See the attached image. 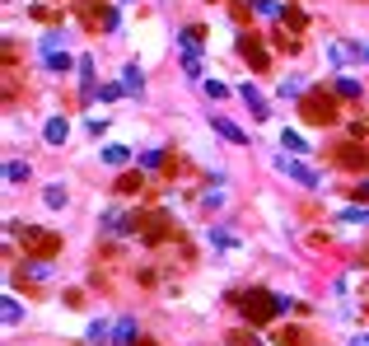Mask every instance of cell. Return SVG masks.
Instances as JSON below:
<instances>
[{
  "label": "cell",
  "mask_w": 369,
  "mask_h": 346,
  "mask_svg": "<svg viewBox=\"0 0 369 346\" xmlns=\"http://www.w3.org/2000/svg\"><path fill=\"white\" fill-rule=\"evenodd\" d=\"M38 61H42L47 71H56V75L71 71V52H66V33H61V28H47V33H42V42H38Z\"/></svg>",
  "instance_id": "cell-1"
},
{
  "label": "cell",
  "mask_w": 369,
  "mask_h": 346,
  "mask_svg": "<svg viewBox=\"0 0 369 346\" xmlns=\"http://www.w3.org/2000/svg\"><path fill=\"white\" fill-rule=\"evenodd\" d=\"M238 309H243L248 323H266L271 314H281V299H276L271 291H243L238 295Z\"/></svg>",
  "instance_id": "cell-2"
},
{
  "label": "cell",
  "mask_w": 369,
  "mask_h": 346,
  "mask_svg": "<svg viewBox=\"0 0 369 346\" xmlns=\"http://www.w3.org/2000/svg\"><path fill=\"white\" fill-rule=\"evenodd\" d=\"M19 239H24V253H33V262H47L52 253H61V234H52V230H38V225L19 230Z\"/></svg>",
  "instance_id": "cell-3"
},
{
  "label": "cell",
  "mask_w": 369,
  "mask_h": 346,
  "mask_svg": "<svg viewBox=\"0 0 369 346\" xmlns=\"http://www.w3.org/2000/svg\"><path fill=\"white\" fill-rule=\"evenodd\" d=\"M201 38H206V28H183L178 33V47H183V71L192 80H201Z\"/></svg>",
  "instance_id": "cell-4"
},
{
  "label": "cell",
  "mask_w": 369,
  "mask_h": 346,
  "mask_svg": "<svg viewBox=\"0 0 369 346\" xmlns=\"http://www.w3.org/2000/svg\"><path fill=\"white\" fill-rule=\"evenodd\" d=\"M276 169H281L285 178H294L299 187H309V192H318V187H322V173H318V169H309L304 160H285V150H281V160H276Z\"/></svg>",
  "instance_id": "cell-5"
},
{
  "label": "cell",
  "mask_w": 369,
  "mask_h": 346,
  "mask_svg": "<svg viewBox=\"0 0 369 346\" xmlns=\"http://www.w3.org/2000/svg\"><path fill=\"white\" fill-rule=\"evenodd\" d=\"M299 112H304L309 122H318V127L337 122V103H332L327 94H304V99H299Z\"/></svg>",
  "instance_id": "cell-6"
},
{
  "label": "cell",
  "mask_w": 369,
  "mask_h": 346,
  "mask_svg": "<svg viewBox=\"0 0 369 346\" xmlns=\"http://www.w3.org/2000/svg\"><path fill=\"white\" fill-rule=\"evenodd\" d=\"M136 234H140V239H150V243H159L164 234H173V220H168L164 211H155V215H140V220H136Z\"/></svg>",
  "instance_id": "cell-7"
},
{
  "label": "cell",
  "mask_w": 369,
  "mask_h": 346,
  "mask_svg": "<svg viewBox=\"0 0 369 346\" xmlns=\"http://www.w3.org/2000/svg\"><path fill=\"white\" fill-rule=\"evenodd\" d=\"M238 56L248 61V71H266L271 61H266V52H262V42L257 38H238Z\"/></svg>",
  "instance_id": "cell-8"
},
{
  "label": "cell",
  "mask_w": 369,
  "mask_h": 346,
  "mask_svg": "<svg viewBox=\"0 0 369 346\" xmlns=\"http://www.w3.org/2000/svg\"><path fill=\"white\" fill-rule=\"evenodd\" d=\"M238 99L253 108V117H257V122H266V112H271V108H266V99L257 94V84H238Z\"/></svg>",
  "instance_id": "cell-9"
},
{
  "label": "cell",
  "mask_w": 369,
  "mask_h": 346,
  "mask_svg": "<svg viewBox=\"0 0 369 346\" xmlns=\"http://www.w3.org/2000/svg\"><path fill=\"white\" fill-rule=\"evenodd\" d=\"M327 61H332V66H351V61H360V42H332V47H327Z\"/></svg>",
  "instance_id": "cell-10"
},
{
  "label": "cell",
  "mask_w": 369,
  "mask_h": 346,
  "mask_svg": "<svg viewBox=\"0 0 369 346\" xmlns=\"http://www.w3.org/2000/svg\"><path fill=\"white\" fill-rule=\"evenodd\" d=\"M211 127H215L220 136H225L229 145H248V132H243L238 122H229V117H211Z\"/></svg>",
  "instance_id": "cell-11"
},
{
  "label": "cell",
  "mask_w": 369,
  "mask_h": 346,
  "mask_svg": "<svg viewBox=\"0 0 369 346\" xmlns=\"http://www.w3.org/2000/svg\"><path fill=\"white\" fill-rule=\"evenodd\" d=\"M99 225H103L107 234H136V220H127L122 211H103V220H99Z\"/></svg>",
  "instance_id": "cell-12"
},
{
  "label": "cell",
  "mask_w": 369,
  "mask_h": 346,
  "mask_svg": "<svg viewBox=\"0 0 369 346\" xmlns=\"http://www.w3.org/2000/svg\"><path fill=\"white\" fill-rule=\"evenodd\" d=\"M66 136H71V122H66V117H47L42 140H47V145H66Z\"/></svg>",
  "instance_id": "cell-13"
},
{
  "label": "cell",
  "mask_w": 369,
  "mask_h": 346,
  "mask_svg": "<svg viewBox=\"0 0 369 346\" xmlns=\"http://www.w3.org/2000/svg\"><path fill=\"white\" fill-rule=\"evenodd\" d=\"M136 332H140L136 319H117L112 323V346H136Z\"/></svg>",
  "instance_id": "cell-14"
},
{
  "label": "cell",
  "mask_w": 369,
  "mask_h": 346,
  "mask_svg": "<svg viewBox=\"0 0 369 346\" xmlns=\"http://www.w3.org/2000/svg\"><path fill=\"white\" fill-rule=\"evenodd\" d=\"M225 201H229V187H225V183H215V187H206V192H201V211H206V215L220 211Z\"/></svg>",
  "instance_id": "cell-15"
},
{
  "label": "cell",
  "mask_w": 369,
  "mask_h": 346,
  "mask_svg": "<svg viewBox=\"0 0 369 346\" xmlns=\"http://www.w3.org/2000/svg\"><path fill=\"white\" fill-rule=\"evenodd\" d=\"M122 89H127L131 99H140V94H145V71H140V66H127V71H122Z\"/></svg>",
  "instance_id": "cell-16"
},
{
  "label": "cell",
  "mask_w": 369,
  "mask_h": 346,
  "mask_svg": "<svg viewBox=\"0 0 369 346\" xmlns=\"http://www.w3.org/2000/svg\"><path fill=\"white\" fill-rule=\"evenodd\" d=\"M332 89H337V99H360V94H365V84L355 80V75H337Z\"/></svg>",
  "instance_id": "cell-17"
},
{
  "label": "cell",
  "mask_w": 369,
  "mask_h": 346,
  "mask_svg": "<svg viewBox=\"0 0 369 346\" xmlns=\"http://www.w3.org/2000/svg\"><path fill=\"white\" fill-rule=\"evenodd\" d=\"M276 94H281V99H304V94H309V89H304V75H285V80L276 84Z\"/></svg>",
  "instance_id": "cell-18"
},
{
  "label": "cell",
  "mask_w": 369,
  "mask_h": 346,
  "mask_svg": "<svg viewBox=\"0 0 369 346\" xmlns=\"http://www.w3.org/2000/svg\"><path fill=\"white\" fill-rule=\"evenodd\" d=\"M84 337H89L94 346H112V328H107L103 319H94V323H89V332H84Z\"/></svg>",
  "instance_id": "cell-19"
},
{
  "label": "cell",
  "mask_w": 369,
  "mask_h": 346,
  "mask_svg": "<svg viewBox=\"0 0 369 346\" xmlns=\"http://www.w3.org/2000/svg\"><path fill=\"white\" fill-rule=\"evenodd\" d=\"M99 160H103L107 169H122V164L131 160V150H127V145H107V150H103V155H99Z\"/></svg>",
  "instance_id": "cell-20"
},
{
  "label": "cell",
  "mask_w": 369,
  "mask_h": 346,
  "mask_svg": "<svg viewBox=\"0 0 369 346\" xmlns=\"http://www.w3.org/2000/svg\"><path fill=\"white\" fill-rule=\"evenodd\" d=\"M337 164H346V169H360V164H365V145H360V150H355V145H342V150H337Z\"/></svg>",
  "instance_id": "cell-21"
},
{
  "label": "cell",
  "mask_w": 369,
  "mask_h": 346,
  "mask_svg": "<svg viewBox=\"0 0 369 346\" xmlns=\"http://www.w3.org/2000/svg\"><path fill=\"white\" fill-rule=\"evenodd\" d=\"M276 346H309V337H304L299 328H281V332H276Z\"/></svg>",
  "instance_id": "cell-22"
},
{
  "label": "cell",
  "mask_w": 369,
  "mask_h": 346,
  "mask_svg": "<svg viewBox=\"0 0 369 346\" xmlns=\"http://www.w3.org/2000/svg\"><path fill=\"white\" fill-rule=\"evenodd\" d=\"M24 178H28L24 160H5V183H24Z\"/></svg>",
  "instance_id": "cell-23"
},
{
  "label": "cell",
  "mask_w": 369,
  "mask_h": 346,
  "mask_svg": "<svg viewBox=\"0 0 369 346\" xmlns=\"http://www.w3.org/2000/svg\"><path fill=\"white\" fill-rule=\"evenodd\" d=\"M42 201H47L52 211H61V206H66V187H61V183H47V192H42Z\"/></svg>",
  "instance_id": "cell-24"
},
{
  "label": "cell",
  "mask_w": 369,
  "mask_h": 346,
  "mask_svg": "<svg viewBox=\"0 0 369 346\" xmlns=\"http://www.w3.org/2000/svg\"><path fill=\"white\" fill-rule=\"evenodd\" d=\"M0 309H5V314H0V319L10 323V328H14V323L24 319V309H19V299H14V295H5V304H0Z\"/></svg>",
  "instance_id": "cell-25"
},
{
  "label": "cell",
  "mask_w": 369,
  "mask_h": 346,
  "mask_svg": "<svg viewBox=\"0 0 369 346\" xmlns=\"http://www.w3.org/2000/svg\"><path fill=\"white\" fill-rule=\"evenodd\" d=\"M337 220H342V225H369V211H365V206H346Z\"/></svg>",
  "instance_id": "cell-26"
},
{
  "label": "cell",
  "mask_w": 369,
  "mask_h": 346,
  "mask_svg": "<svg viewBox=\"0 0 369 346\" xmlns=\"http://www.w3.org/2000/svg\"><path fill=\"white\" fill-rule=\"evenodd\" d=\"M211 243L215 248H238V234L234 230H211Z\"/></svg>",
  "instance_id": "cell-27"
},
{
  "label": "cell",
  "mask_w": 369,
  "mask_h": 346,
  "mask_svg": "<svg viewBox=\"0 0 369 346\" xmlns=\"http://www.w3.org/2000/svg\"><path fill=\"white\" fill-rule=\"evenodd\" d=\"M281 150L299 155V150H304V136H299V132H281Z\"/></svg>",
  "instance_id": "cell-28"
},
{
  "label": "cell",
  "mask_w": 369,
  "mask_h": 346,
  "mask_svg": "<svg viewBox=\"0 0 369 346\" xmlns=\"http://www.w3.org/2000/svg\"><path fill=\"white\" fill-rule=\"evenodd\" d=\"M24 271L33 276V281H47V276H52V262H28Z\"/></svg>",
  "instance_id": "cell-29"
},
{
  "label": "cell",
  "mask_w": 369,
  "mask_h": 346,
  "mask_svg": "<svg viewBox=\"0 0 369 346\" xmlns=\"http://www.w3.org/2000/svg\"><path fill=\"white\" fill-rule=\"evenodd\" d=\"M164 160H168L164 150H145V155H140V164H145V169H164Z\"/></svg>",
  "instance_id": "cell-30"
},
{
  "label": "cell",
  "mask_w": 369,
  "mask_h": 346,
  "mask_svg": "<svg viewBox=\"0 0 369 346\" xmlns=\"http://www.w3.org/2000/svg\"><path fill=\"white\" fill-rule=\"evenodd\" d=\"M117 192H140V173H122L117 178Z\"/></svg>",
  "instance_id": "cell-31"
},
{
  "label": "cell",
  "mask_w": 369,
  "mask_h": 346,
  "mask_svg": "<svg viewBox=\"0 0 369 346\" xmlns=\"http://www.w3.org/2000/svg\"><path fill=\"white\" fill-rule=\"evenodd\" d=\"M253 10L266 14V19H276V14H281V5H276V0H253Z\"/></svg>",
  "instance_id": "cell-32"
},
{
  "label": "cell",
  "mask_w": 369,
  "mask_h": 346,
  "mask_svg": "<svg viewBox=\"0 0 369 346\" xmlns=\"http://www.w3.org/2000/svg\"><path fill=\"white\" fill-rule=\"evenodd\" d=\"M122 94H127L122 84H103V89H99V103H112V99H122Z\"/></svg>",
  "instance_id": "cell-33"
},
{
  "label": "cell",
  "mask_w": 369,
  "mask_h": 346,
  "mask_svg": "<svg viewBox=\"0 0 369 346\" xmlns=\"http://www.w3.org/2000/svg\"><path fill=\"white\" fill-rule=\"evenodd\" d=\"M103 28H107V33H117V28H122V14H117L112 5H107V10H103Z\"/></svg>",
  "instance_id": "cell-34"
},
{
  "label": "cell",
  "mask_w": 369,
  "mask_h": 346,
  "mask_svg": "<svg viewBox=\"0 0 369 346\" xmlns=\"http://www.w3.org/2000/svg\"><path fill=\"white\" fill-rule=\"evenodd\" d=\"M201 89H206L211 99H225V94H229V89H225V84H220V80H201Z\"/></svg>",
  "instance_id": "cell-35"
},
{
  "label": "cell",
  "mask_w": 369,
  "mask_h": 346,
  "mask_svg": "<svg viewBox=\"0 0 369 346\" xmlns=\"http://www.w3.org/2000/svg\"><path fill=\"white\" fill-rule=\"evenodd\" d=\"M229 346H257L253 332H229Z\"/></svg>",
  "instance_id": "cell-36"
},
{
  "label": "cell",
  "mask_w": 369,
  "mask_h": 346,
  "mask_svg": "<svg viewBox=\"0 0 369 346\" xmlns=\"http://www.w3.org/2000/svg\"><path fill=\"white\" fill-rule=\"evenodd\" d=\"M285 24H290L294 33H299V28H304V14H299V10H285Z\"/></svg>",
  "instance_id": "cell-37"
},
{
  "label": "cell",
  "mask_w": 369,
  "mask_h": 346,
  "mask_svg": "<svg viewBox=\"0 0 369 346\" xmlns=\"http://www.w3.org/2000/svg\"><path fill=\"white\" fill-rule=\"evenodd\" d=\"M355 197H360V201H365V197H369V178H365V183H360V187H355Z\"/></svg>",
  "instance_id": "cell-38"
},
{
  "label": "cell",
  "mask_w": 369,
  "mask_h": 346,
  "mask_svg": "<svg viewBox=\"0 0 369 346\" xmlns=\"http://www.w3.org/2000/svg\"><path fill=\"white\" fill-rule=\"evenodd\" d=\"M360 61H369V42H360Z\"/></svg>",
  "instance_id": "cell-39"
}]
</instances>
